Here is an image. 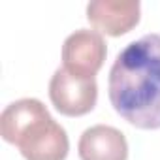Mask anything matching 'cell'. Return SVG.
I'll list each match as a JSON object with an SVG mask.
<instances>
[{"mask_svg":"<svg viewBox=\"0 0 160 160\" xmlns=\"http://www.w3.org/2000/svg\"><path fill=\"white\" fill-rule=\"evenodd\" d=\"M49 98L60 115H87L94 109L98 100L96 77H77L64 68H58L49 81Z\"/></svg>","mask_w":160,"mask_h":160,"instance_id":"3957f363","label":"cell"},{"mask_svg":"<svg viewBox=\"0 0 160 160\" xmlns=\"http://www.w3.org/2000/svg\"><path fill=\"white\" fill-rule=\"evenodd\" d=\"M141 17L139 0H92L87 6V19L96 32L119 38L138 27Z\"/></svg>","mask_w":160,"mask_h":160,"instance_id":"5b68a950","label":"cell"},{"mask_svg":"<svg viewBox=\"0 0 160 160\" xmlns=\"http://www.w3.org/2000/svg\"><path fill=\"white\" fill-rule=\"evenodd\" d=\"M108 91L126 122L141 130L160 128V34H145L117 55Z\"/></svg>","mask_w":160,"mask_h":160,"instance_id":"6da1fadb","label":"cell"},{"mask_svg":"<svg viewBox=\"0 0 160 160\" xmlns=\"http://www.w3.org/2000/svg\"><path fill=\"white\" fill-rule=\"evenodd\" d=\"M77 152L81 160H126L128 141L115 126L96 124L81 134Z\"/></svg>","mask_w":160,"mask_h":160,"instance_id":"8992f818","label":"cell"},{"mask_svg":"<svg viewBox=\"0 0 160 160\" xmlns=\"http://www.w3.org/2000/svg\"><path fill=\"white\" fill-rule=\"evenodd\" d=\"M0 136L15 145L25 160H66L70 139L38 98H21L0 115Z\"/></svg>","mask_w":160,"mask_h":160,"instance_id":"7a4b0ae2","label":"cell"},{"mask_svg":"<svg viewBox=\"0 0 160 160\" xmlns=\"http://www.w3.org/2000/svg\"><path fill=\"white\" fill-rule=\"evenodd\" d=\"M108 55L106 40L100 32L79 28L72 32L62 45V68L77 77H94Z\"/></svg>","mask_w":160,"mask_h":160,"instance_id":"277c9868","label":"cell"}]
</instances>
